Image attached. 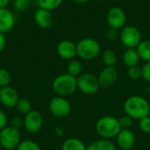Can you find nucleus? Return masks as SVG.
<instances>
[{
    "mask_svg": "<svg viewBox=\"0 0 150 150\" xmlns=\"http://www.w3.org/2000/svg\"><path fill=\"white\" fill-rule=\"evenodd\" d=\"M124 111L133 120H140L150 114V104L142 96H131L124 103Z\"/></svg>",
    "mask_w": 150,
    "mask_h": 150,
    "instance_id": "obj_1",
    "label": "nucleus"
},
{
    "mask_svg": "<svg viewBox=\"0 0 150 150\" xmlns=\"http://www.w3.org/2000/svg\"><path fill=\"white\" fill-rule=\"evenodd\" d=\"M95 130L101 139L112 140L117 136L121 130L119 119L105 115L99 118L95 124Z\"/></svg>",
    "mask_w": 150,
    "mask_h": 150,
    "instance_id": "obj_2",
    "label": "nucleus"
},
{
    "mask_svg": "<svg viewBox=\"0 0 150 150\" xmlns=\"http://www.w3.org/2000/svg\"><path fill=\"white\" fill-rule=\"evenodd\" d=\"M52 88L57 96L63 98L69 97L77 90L76 77H74L68 73L61 74L54 79Z\"/></svg>",
    "mask_w": 150,
    "mask_h": 150,
    "instance_id": "obj_3",
    "label": "nucleus"
},
{
    "mask_svg": "<svg viewBox=\"0 0 150 150\" xmlns=\"http://www.w3.org/2000/svg\"><path fill=\"white\" fill-rule=\"evenodd\" d=\"M76 45V55L84 61H91L98 57L101 49L98 41L92 38L82 39Z\"/></svg>",
    "mask_w": 150,
    "mask_h": 150,
    "instance_id": "obj_4",
    "label": "nucleus"
},
{
    "mask_svg": "<svg viewBox=\"0 0 150 150\" xmlns=\"http://www.w3.org/2000/svg\"><path fill=\"white\" fill-rule=\"evenodd\" d=\"M21 142V135L18 129L11 126L5 127L0 131V146L2 149L11 150L17 149Z\"/></svg>",
    "mask_w": 150,
    "mask_h": 150,
    "instance_id": "obj_5",
    "label": "nucleus"
},
{
    "mask_svg": "<svg viewBox=\"0 0 150 150\" xmlns=\"http://www.w3.org/2000/svg\"><path fill=\"white\" fill-rule=\"evenodd\" d=\"M76 81L77 90L86 95H94L98 91L100 88L98 76H94L91 73L81 74L76 78Z\"/></svg>",
    "mask_w": 150,
    "mask_h": 150,
    "instance_id": "obj_6",
    "label": "nucleus"
},
{
    "mask_svg": "<svg viewBox=\"0 0 150 150\" xmlns=\"http://www.w3.org/2000/svg\"><path fill=\"white\" fill-rule=\"evenodd\" d=\"M119 38L127 48H136L142 40L141 32L134 25H125L121 29Z\"/></svg>",
    "mask_w": 150,
    "mask_h": 150,
    "instance_id": "obj_7",
    "label": "nucleus"
},
{
    "mask_svg": "<svg viewBox=\"0 0 150 150\" xmlns=\"http://www.w3.org/2000/svg\"><path fill=\"white\" fill-rule=\"evenodd\" d=\"M48 109L54 117L63 119L69 115L71 112V105L66 98L56 96L50 100Z\"/></svg>",
    "mask_w": 150,
    "mask_h": 150,
    "instance_id": "obj_8",
    "label": "nucleus"
},
{
    "mask_svg": "<svg viewBox=\"0 0 150 150\" xmlns=\"http://www.w3.org/2000/svg\"><path fill=\"white\" fill-rule=\"evenodd\" d=\"M106 22L110 28L116 30L122 29L127 22V16L125 11L118 6L110 8L106 14Z\"/></svg>",
    "mask_w": 150,
    "mask_h": 150,
    "instance_id": "obj_9",
    "label": "nucleus"
},
{
    "mask_svg": "<svg viewBox=\"0 0 150 150\" xmlns=\"http://www.w3.org/2000/svg\"><path fill=\"white\" fill-rule=\"evenodd\" d=\"M24 124L23 127L30 134H35L40 131L43 126V118L40 112L38 111L32 110L30 112L25 115L23 119Z\"/></svg>",
    "mask_w": 150,
    "mask_h": 150,
    "instance_id": "obj_10",
    "label": "nucleus"
},
{
    "mask_svg": "<svg viewBox=\"0 0 150 150\" xmlns=\"http://www.w3.org/2000/svg\"><path fill=\"white\" fill-rule=\"evenodd\" d=\"M118 77L119 73L115 67H105L99 72L98 76V80L100 87L104 89H108L115 84Z\"/></svg>",
    "mask_w": 150,
    "mask_h": 150,
    "instance_id": "obj_11",
    "label": "nucleus"
},
{
    "mask_svg": "<svg viewBox=\"0 0 150 150\" xmlns=\"http://www.w3.org/2000/svg\"><path fill=\"white\" fill-rule=\"evenodd\" d=\"M116 144L122 150H129L135 145L136 138L131 129H121L117 134Z\"/></svg>",
    "mask_w": 150,
    "mask_h": 150,
    "instance_id": "obj_12",
    "label": "nucleus"
},
{
    "mask_svg": "<svg viewBox=\"0 0 150 150\" xmlns=\"http://www.w3.org/2000/svg\"><path fill=\"white\" fill-rule=\"evenodd\" d=\"M18 99V93L14 88L11 86L0 88V103L4 106L12 108L16 106Z\"/></svg>",
    "mask_w": 150,
    "mask_h": 150,
    "instance_id": "obj_13",
    "label": "nucleus"
},
{
    "mask_svg": "<svg viewBox=\"0 0 150 150\" xmlns=\"http://www.w3.org/2000/svg\"><path fill=\"white\" fill-rule=\"evenodd\" d=\"M56 50L58 55L64 60L71 61L76 56V45L69 40L60 41Z\"/></svg>",
    "mask_w": 150,
    "mask_h": 150,
    "instance_id": "obj_14",
    "label": "nucleus"
},
{
    "mask_svg": "<svg viewBox=\"0 0 150 150\" xmlns=\"http://www.w3.org/2000/svg\"><path fill=\"white\" fill-rule=\"evenodd\" d=\"M33 18L37 25L42 29H48L53 25L54 17L50 11L38 8L34 12Z\"/></svg>",
    "mask_w": 150,
    "mask_h": 150,
    "instance_id": "obj_15",
    "label": "nucleus"
},
{
    "mask_svg": "<svg viewBox=\"0 0 150 150\" xmlns=\"http://www.w3.org/2000/svg\"><path fill=\"white\" fill-rule=\"evenodd\" d=\"M15 25V17L7 8L0 9V33L11 32Z\"/></svg>",
    "mask_w": 150,
    "mask_h": 150,
    "instance_id": "obj_16",
    "label": "nucleus"
},
{
    "mask_svg": "<svg viewBox=\"0 0 150 150\" xmlns=\"http://www.w3.org/2000/svg\"><path fill=\"white\" fill-rule=\"evenodd\" d=\"M122 60L124 64L127 68L137 66L140 62V56L136 51V48H127L123 54Z\"/></svg>",
    "mask_w": 150,
    "mask_h": 150,
    "instance_id": "obj_17",
    "label": "nucleus"
},
{
    "mask_svg": "<svg viewBox=\"0 0 150 150\" xmlns=\"http://www.w3.org/2000/svg\"><path fill=\"white\" fill-rule=\"evenodd\" d=\"M87 150H117L115 144L111 140L98 139L87 146Z\"/></svg>",
    "mask_w": 150,
    "mask_h": 150,
    "instance_id": "obj_18",
    "label": "nucleus"
},
{
    "mask_svg": "<svg viewBox=\"0 0 150 150\" xmlns=\"http://www.w3.org/2000/svg\"><path fill=\"white\" fill-rule=\"evenodd\" d=\"M62 150H87V146L77 138H68L63 142Z\"/></svg>",
    "mask_w": 150,
    "mask_h": 150,
    "instance_id": "obj_19",
    "label": "nucleus"
},
{
    "mask_svg": "<svg viewBox=\"0 0 150 150\" xmlns=\"http://www.w3.org/2000/svg\"><path fill=\"white\" fill-rule=\"evenodd\" d=\"M136 51L141 58V60L145 61L146 62H150V40H142L141 43L136 47Z\"/></svg>",
    "mask_w": 150,
    "mask_h": 150,
    "instance_id": "obj_20",
    "label": "nucleus"
},
{
    "mask_svg": "<svg viewBox=\"0 0 150 150\" xmlns=\"http://www.w3.org/2000/svg\"><path fill=\"white\" fill-rule=\"evenodd\" d=\"M83 72V64L80 61L73 59L69 61L67 66V73L74 77H78Z\"/></svg>",
    "mask_w": 150,
    "mask_h": 150,
    "instance_id": "obj_21",
    "label": "nucleus"
},
{
    "mask_svg": "<svg viewBox=\"0 0 150 150\" xmlns=\"http://www.w3.org/2000/svg\"><path fill=\"white\" fill-rule=\"evenodd\" d=\"M102 62L105 67H114L118 62V55L115 51L106 49L102 53Z\"/></svg>",
    "mask_w": 150,
    "mask_h": 150,
    "instance_id": "obj_22",
    "label": "nucleus"
},
{
    "mask_svg": "<svg viewBox=\"0 0 150 150\" xmlns=\"http://www.w3.org/2000/svg\"><path fill=\"white\" fill-rule=\"evenodd\" d=\"M63 0H37L39 8H42L47 11H54L61 6Z\"/></svg>",
    "mask_w": 150,
    "mask_h": 150,
    "instance_id": "obj_23",
    "label": "nucleus"
},
{
    "mask_svg": "<svg viewBox=\"0 0 150 150\" xmlns=\"http://www.w3.org/2000/svg\"><path fill=\"white\" fill-rule=\"evenodd\" d=\"M15 107L17 108L18 112L25 115L32 111V103L30 102L29 99H27L25 98H22L18 99Z\"/></svg>",
    "mask_w": 150,
    "mask_h": 150,
    "instance_id": "obj_24",
    "label": "nucleus"
},
{
    "mask_svg": "<svg viewBox=\"0 0 150 150\" xmlns=\"http://www.w3.org/2000/svg\"><path fill=\"white\" fill-rule=\"evenodd\" d=\"M17 150H41L40 146L34 142L32 140H24L21 141L18 148L16 149Z\"/></svg>",
    "mask_w": 150,
    "mask_h": 150,
    "instance_id": "obj_25",
    "label": "nucleus"
},
{
    "mask_svg": "<svg viewBox=\"0 0 150 150\" xmlns=\"http://www.w3.org/2000/svg\"><path fill=\"white\" fill-rule=\"evenodd\" d=\"M32 4V0H13V7L17 11H26Z\"/></svg>",
    "mask_w": 150,
    "mask_h": 150,
    "instance_id": "obj_26",
    "label": "nucleus"
},
{
    "mask_svg": "<svg viewBox=\"0 0 150 150\" xmlns=\"http://www.w3.org/2000/svg\"><path fill=\"white\" fill-rule=\"evenodd\" d=\"M11 79L10 72L5 69H0V88L9 86Z\"/></svg>",
    "mask_w": 150,
    "mask_h": 150,
    "instance_id": "obj_27",
    "label": "nucleus"
},
{
    "mask_svg": "<svg viewBox=\"0 0 150 150\" xmlns=\"http://www.w3.org/2000/svg\"><path fill=\"white\" fill-rule=\"evenodd\" d=\"M127 76L132 80H138L142 76V68L137 66H134L131 68H128L127 69Z\"/></svg>",
    "mask_w": 150,
    "mask_h": 150,
    "instance_id": "obj_28",
    "label": "nucleus"
},
{
    "mask_svg": "<svg viewBox=\"0 0 150 150\" xmlns=\"http://www.w3.org/2000/svg\"><path fill=\"white\" fill-rule=\"evenodd\" d=\"M133 120H134L127 114L119 118V122L121 129H130L131 127L133 126Z\"/></svg>",
    "mask_w": 150,
    "mask_h": 150,
    "instance_id": "obj_29",
    "label": "nucleus"
},
{
    "mask_svg": "<svg viewBox=\"0 0 150 150\" xmlns=\"http://www.w3.org/2000/svg\"><path fill=\"white\" fill-rule=\"evenodd\" d=\"M139 127L144 134H150V115L139 120Z\"/></svg>",
    "mask_w": 150,
    "mask_h": 150,
    "instance_id": "obj_30",
    "label": "nucleus"
},
{
    "mask_svg": "<svg viewBox=\"0 0 150 150\" xmlns=\"http://www.w3.org/2000/svg\"><path fill=\"white\" fill-rule=\"evenodd\" d=\"M142 78L150 83V62H146L142 67Z\"/></svg>",
    "mask_w": 150,
    "mask_h": 150,
    "instance_id": "obj_31",
    "label": "nucleus"
},
{
    "mask_svg": "<svg viewBox=\"0 0 150 150\" xmlns=\"http://www.w3.org/2000/svg\"><path fill=\"white\" fill-rule=\"evenodd\" d=\"M23 124H24V120L23 119H21L20 117H13L11 118V120H10V126L13 128H16V129H18L23 127Z\"/></svg>",
    "mask_w": 150,
    "mask_h": 150,
    "instance_id": "obj_32",
    "label": "nucleus"
},
{
    "mask_svg": "<svg viewBox=\"0 0 150 150\" xmlns=\"http://www.w3.org/2000/svg\"><path fill=\"white\" fill-rule=\"evenodd\" d=\"M106 39L111 40V41H113L115 40L116 39H118L120 37V33H118V30L116 29H113V28H110L107 32H106Z\"/></svg>",
    "mask_w": 150,
    "mask_h": 150,
    "instance_id": "obj_33",
    "label": "nucleus"
},
{
    "mask_svg": "<svg viewBox=\"0 0 150 150\" xmlns=\"http://www.w3.org/2000/svg\"><path fill=\"white\" fill-rule=\"evenodd\" d=\"M8 125V118L4 112L0 110V131Z\"/></svg>",
    "mask_w": 150,
    "mask_h": 150,
    "instance_id": "obj_34",
    "label": "nucleus"
},
{
    "mask_svg": "<svg viewBox=\"0 0 150 150\" xmlns=\"http://www.w3.org/2000/svg\"><path fill=\"white\" fill-rule=\"evenodd\" d=\"M6 46V39L4 36V33H0V52H2Z\"/></svg>",
    "mask_w": 150,
    "mask_h": 150,
    "instance_id": "obj_35",
    "label": "nucleus"
},
{
    "mask_svg": "<svg viewBox=\"0 0 150 150\" xmlns=\"http://www.w3.org/2000/svg\"><path fill=\"white\" fill-rule=\"evenodd\" d=\"M10 0H0V9L2 8H6V6L8 5Z\"/></svg>",
    "mask_w": 150,
    "mask_h": 150,
    "instance_id": "obj_36",
    "label": "nucleus"
},
{
    "mask_svg": "<svg viewBox=\"0 0 150 150\" xmlns=\"http://www.w3.org/2000/svg\"><path fill=\"white\" fill-rule=\"evenodd\" d=\"M55 134H58L59 136H62L63 135V131H62V129L61 127H55Z\"/></svg>",
    "mask_w": 150,
    "mask_h": 150,
    "instance_id": "obj_37",
    "label": "nucleus"
},
{
    "mask_svg": "<svg viewBox=\"0 0 150 150\" xmlns=\"http://www.w3.org/2000/svg\"><path fill=\"white\" fill-rule=\"evenodd\" d=\"M73 2L76 3V4H86L88 2H90L91 0H72Z\"/></svg>",
    "mask_w": 150,
    "mask_h": 150,
    "instance_id": "obj_38",
    "label": "nucleus"
},
{
    "mask_svg": "<svg viewBox=\"0 0 150 150\" xmlns=\"http://www.w3.org/2000/svg\"><path fill=\"white\" fill-rule=\"evenodd\" d=\"M2 149H2V147L0 146V150H2Z\"/></svg>",
    "mask_w": 150,
    "mask_h": 150,
    "instance_id": "obj_39",
    "label": "nucleus"
}]
</instances>
